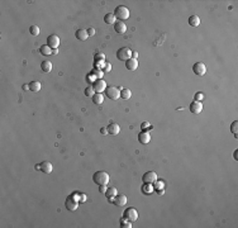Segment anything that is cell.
Instances as JSON below:
<instances>
[{"label":"cell","instance_id":"cell-1","mask_svg":"<svg viewBox=\"0 0 238 228\" xmlns=\"http://www.w3.org/2000/svg\"><path fill=\"white\" fill-rule=\"evenodd\" d=\"M109 174L105 171H98L93 175V181L96 184V185H108L109 184Z\"/></svg>","mask_w":238,"mask_h":228},{"label":"cell","instance_id":"cell-2","mask_svg":"<svg viewBox=\"0 0 238 228\" xmlns=\"http://www.w3.org/2000/svg\"><path fill=\"white\" fill-rule=\"evenodd\" d=\"M114 15H116V18L119 19L120 22L127 20L129 18V9L124 5H119L116 8V10H114Z\"/></svg>","mask_w":238,"mask_h":228},{"label":"cell","instance_id":"cell-3","mask_svg":"<svg viewBox=\"0 0 238 228\" xmlns=\"http://www.w3.org/2000/svg\"><path fill=\"white\" fill-rule=\"evenodd\" d=\"M132 53H133V51L128 48V47H122L117 52V57L120 61H128L129 58H132Z\"/></svg>","mask_w":238,"mask_h":228},{"label":"cell","instance_id":"cell-4","mask_svg":"<svg viewBox=\"0 0 238 228\" xmlns=\"http://www.w3.org/2000/svg\"><path fill=\"white\" fill-rule=\"evenodd\" d=\"M105 94H106V96H108L109 99H112V100H117V99H119V96H120V90H119V88H117V86L110 85V86H106Z\"/></svg>","mask_w":238,"mask_h":228},{"label":"cell","instance_id":"cell-5","mask_svg":"<svg viewBox=\"0 0 238 228\" xmlns=\"http://www.w3.org/2000/svg\"><path fill=\"white\" fill-rule=\"evenodd\" d=\"M123 216H124L123 218L128 219V221H130V222H134L138 219V212L134 208H127L124 210V213H123Z\"/></svg>","mask_w":238,"mask_h":228},{"label":"cell","instance_id":"cell-6","mask_svg":"<svg viewBox=\"0 0 238 228\" xmlns=\"http://www.w3.org/2000/svg\"><path fill=\"white\" fill-rule=\"evenodd\" d=\"M109 202H112L114 205H117V207H124L126 204H127V196H126L124 194H117V195L114 196L112 200H109Z\"/></svg>","mask_w":238,"mask_h":228},{"label":"cell","instance_id":"cell-7","mask_svg":"<svg viewBox=\"0 0 238 228\" xmlns=\"http://www.w3.org/2000/svg\"><path fill=\"white\" fill-rule=\"evenodd\" d=\"M157 180V174L155 171H148L142 176V181L143 184H153Z\"/></svg>","mask_w":238,"mask_h":228},{"label":"cell","instance_id":"cell-8","mask_svg":"<svg viewBox=\"0 0 238 228\" xmlns=\"http://www.w3.org/2000/svg\"><path fill=\"white\" fill-rule=\"evenodd\" d=\"M93 89L95 93H103L106 89V82L103 80V79H96L93 84Z\"/></svg>","mask_w":238,"mask_h":228},{"label":"cell","instance_id":"cell-9","mask_svg":"<svg viewBox=\"0 0 238 228\" xmlns=\"http://www.w3.org/2000/svg\"><path fill=\"white\" fill-rule=\"evenodd\" d=\"M189 109H190V112L193 113V114H200L202 110H203V104H202V101H196V100H194L193 103L189 105Z\"/></svg>","mask_w":238,"mask_h":228},{"label":"cell","instance_id":"cell-10","mask_svg":"<svg viewBox=\"0 0 238 228\" xmlns=\"http://www.w3.org/2000/svg\"><path fill=\"white\" fill-rule=\"evenodd\" d=\"M47 44L51 47L52 50H56L57 47L60 46V38H58V36H56V34L48 36L47 37Z\"/></svg>","mask_w":238,"mask_h":228},{"label":"cell","instance_id":"cell-11","mask_svg":"<svg viewBox=\"0 0 238 228\" xmlns=\"http://www.w3.org/2000/svg\"><path fill=\"white\" fill-rule=\"evenodd\" d=\"M193 71H194L195 75L203 76L206 72V67H205V65L203 64V62H196V64H194V66H193Z\"/></svg>","mask_w":238,"mask_h":228},{"label":"cell","instance_id":"cell-12","mask_svg":"<svg viewBox=\"0 0 238 228\" xmlns=\"http://www.w3.org/2000/svg\"><path fill=\"white\" fill-rule=\"evenodd\" d=\"M79 203H80V202L76 200L74 196H70V198L66 199V203H65V204H66V208H67L68 210L74 212V210H76V209L79 208Z\"/></svg>","mask_w":238,"mask_h":228},{"label":"cell","instance_id":"cell-13","mask_svg":"<svg viewBox=\"0 0 238 228\" xmlns=\"http://www.w3.org/2000/svg\"><path fill=\"white\" fill-rule=\"evenodd\" d=\"M138 141H140L142 145H147V143H150V141H151V135L148 132L143 131V132H141L140 135H138Z\"/></svg>","mask_w":238,"mask_h":228},{"label":"cell","instance_id":"cell-14","mask_svg":"<svg viewBox=\"0 0 238 228\" xmlns=\"http://www.w3.org/2000/svg\"><path fill=\"white\" fill-rule=\"evenodd\" d=\"M106 129H108V135H112V136H117V135H119V132H120L119 124H116V123L109 124L108 127H106Z\"/></svg>","mask_w":238,"mask_h":228},{"label":"cell","instance_id":"cell-15","mask_svg":"<svg viewBox=\"0 0 238 228\" xmlns=\"http://www.w3.org/2000/svg\"><path fill=\"white\" fill-rule=\"evenodd\" d=\"M40 166H41V171L43 172V174H51L52 170H53L52 163L48 162V161H43V162H41Z\"/></svg>","mask_w":238,"mask_h":228},{"label":"cell","instance_id":"cell-16","mask_svg":"<svg viewBox=\"0 0 238 228\" xmlns=\"http://www.w3.org/2000/svg\"><path fill=\"white\" fill-rule=\"evenodd\" d=\"M114 30H116L117 33L119 34H124L127 32V26L124 24L123 22H116V24H114Z\"/></svg>","mask_w":238,"mask_h":228},{"label":"cell","instance_id":"cell-17","mask_svg":"<svg viewBox=\"0 0 238 228\" xmlns=\"http://www.w3.org/2000/svg\"><path fill=\"white\" fill-rule=\"evenodd\" d=\"M126 67L129 71H136L138 67V61L136 58H129L128 61H126Z\"/></svg>","mask_w":238,"mask_h":228},{"label":"cell","instance_id":"cell-18","mask_svg":"<svg viewBox=\"0 0 238 228\" xmlns=\"http://www.w3.org/2000/svg\"><path fill=\"white\" fill-rule=\"evenodd\" d=\"M76 38L79 39V41H86V39L89 38V34H88V30L86 29H79V30H76V33H75Z\"/></svg>","mask_w":238,"mask_h":228},{"label":"cell","instance_id":"cell-19","mask_svg":"<svg viewBox=\"0 0 238 228\" xmlns=\"http://www.w3.org/2000/svg\"><path fill=\"white\" fill-rule=\"evenodd\" d=\"M91 99H93V103L96 104V105H100L104 103V95L102 93H95L93 96H91Z\"/></svg>","mask_w":238,"mask_h":228},{"label":"cell","instance_id":"cell-20","mask_svg":"<svg viewBox=\"0 0 238 228\" xmlns=\"http://www.w3.org/2000/svg\"><path fill=\"white\" fill-rule=\"evenodd\" d=\"M117 194H118L117 189H116V188H113V186L108 188V189H106V191H105V196H106V199H108V200H112Z\"/></svg>","mask_w":238,"mask_h":228},{"label":"cell","instance_id":"cell-21","mask_svg":"<svg viewBox=\"0 0 238 228\" xmlns=\"http://www.w3.org/2000/svg\"><path fill=\"white\" fill-rule=\"evenodd\" d=\"M116 15H114V13H108V14H105V17H104V22L106 23V24H116Z\"/></svg>","mask_w":238,"mask_h":228},{"label":"cell","instance_id":"cell-22","mask_svg":"<svg viewBox=\"0 0 238 228\" xmlns=\"http://www.w3.org/2000/svg\"><path fill=\"white\" fill-rule=\"evenodd\" d=\"M41 68H42V71L46 72V74H48L52 71V62L50 61H43L42 64H41Z\"/></svg>","mask_w":238,"mask_h":228},{"label":"cell","instance_id":"cell-23","mask_svg":"<svg viewBox=\"0 0 238 228\" xmlns=\"http://www.w3.org/2000/svg\"><path fill=\"white\" fill-rule=\"evenodd\" d=\"M52 48L48 46V44H43L41 46V48H40V53L43 54V56H48V54H52Z\"/></svg>","mask_w":238,"mask_h":228},{"label":"cell","instance_id":"cell-24","mask_svg":"<svg viewBox=\"0 0 238 228\" xmlns=\"http://www.w3.org/2000/svg\"><path fill=\"white\" fill-rule=\"evenodd\" d=\"M189 24L191 27H198V26H200V18L198 17V15H191V17L189 18Z\"/></svg>","mask_w":238,"mask_h":228},{"label":"cell","instance_id":"cell-25","mask_svg":"<svg viewBox=\"0 0 238 228\" xmlns=\"http://www.w3.org/2000/svg\"><path fill=\"white\" fill-rule=\"evenodd\" d=\"M29 90L33 93H38L41 90V82L40 81H32L29 82Z\"/></svg>","mask_w":238,"mask_h":228},{"label":"cell","instance_id":"cell-26","mask_svg":"<svg viewBox=\"0 0 238 228\" xmlns=\"http://www.w3.org/2000/svg\"><path fill=\"white\" fill-rule=\"evenodd\" d=\"M130 95H132V93H130L129 89H122V90H120V98H122V99L127 100V99L130 98Z\"/></svg>","mask_w":238,"mask_h":228},{"label":"cell","instance_id":"cell-27","mask_svg":"<svg viewBox=\"0 0 238 228\" xmlns=\"http://www.w3.org/2000/svg\"><path fill=\"white\" fill-rule=\"evenodd\" d=\"M102 76H103V72H102V70H98V68H95V70H93L91 71V77L93 79H102Z\"/></svg>","mask_w":238,"mask_h":228},{"label":"cell","instance_id":"cell-28","mask_svg":"<svg viewBox=\"0 0 238 228\" xmlns=\"http://www.w3.org/2000/svg\"><path fill=\"white\" fill-rule=\"evenodd\" d=\"M120 227L122 228H130L132 227V222L128 221V219H126V218H123L120 221Z\"/></svg>","mask_w":238,"mask_h":228},{"label":"cell","instance_id":"cell-29","mask_svg":"<svg viewBox=\"0 0 238 228\" xmlns=\"http://www.w3.org/2000/svg\"><path fill=\"white\" fill-rule=\"evenodd\" d=\"M29 33L32 34V36H38L40 34V28H38V26H32L29 28Z\"/></svg>","mask_w":238,"mask_h":228},{"label":"cell","instance_id":"cell-30","mask_svg":"<svg viewBox=\"0 0 238 228\" xmlns=\"http://www.w3.org/2000/svg\"><path fill=\"white\" fill-rule=\"evenodd\" d=\"M237 129H238V122L234 121L232 123V125H231V132L233 133V135H236V137H237Z\"/></svg>","mask_w":238,"mask_h":228},{"label":"cell","instance_id":"cell-31","mask_svg":"<svg viewBox=\"0 0 238 228\" xmlns=\"http://www.w3.org/2000/svg\"><path fill=\"white\" fill-rule=\"evenodd\" d=\"M153 184H155V189H156V190L164 189V188H165V183H164V181H157V180H156V181L153 183Z\"/></svg>","mask_w":238,"mask_h":228},{"label":"cell","instance_id":"cell-32","mask_svg":"<svg viewBox=\"0 0 238 228\" xmlns=\"http://www.w3.org/2000/svg\"><path fill=\"white\" fill-rule=\"evenodd\" d=\"M85 95H86V96H93V95H94V89H93V86H88V88L85 89Z\"/></svg>","mask_w":238,"mask_h":228},{"label":"cell","instance_id":"cell-33","mask_svg":"<svg viewBox=\"0 0 238 228\" xmlns=\"http://www.w3.org/2000/svg\"><path fill=\"white\" fill-rule=\"evenodd\" d=\"M147 186H143V193H146V194H150L152 190H153V188H152V185L151 184H146Z\"/></svg>","mask_w":238,"mask_h":228},{"label":"cell","instance_id":"cell-34","mask_svg":"<svg viewBox=\"0 0 238 228\" xmlns=\"http://www.w3.org/2000/svg\"><path fill=\"white\" fill-rule=\"evenodd\" d=\"M203 98H204V94H203L202 91H199V93H196V94H195V96H194V99H195L196 101H200V100H202Z\"/></svg>","mask_w":238,"mask_h":228},{"label":"cell","instance_id":"cell-35","mask_svg":"<svg viewBox=\"0 0 238 228\" xmlns=\"http://www.w3.org/2000/svg\"><path fill=\"white\" fill-rule=\"evenodd\" d=\"M88 34H89V37H93L95 34V29L94 28H89L88 29Z\"/></svg>","mask_w":238,"mask_h":228},{"label":"cell","instance_id":"cell-36","mask_svg":"<svg viewBox=\"0 0 238 228\" xmlns=\"http://www.w3.org/2000/svg\"><path fill=\"white\" fill-rule=\"evenodd\" d=\"M112 70V65L110 64H105V67H104V72H109Z\"/></svg>","mask_w":238,"mask_h":228},{"label":"cell","instance_id":"cell-37","mask_svg":"<svg viewBox=\"0 0 238 228\" xmlns=\"http://www.w3.org/2000/svg\"><path fill=\"white\" fill-rule=\"evenodd\" d=\"M106 189H108V186H106V185H100V188H99V190H100V193H103V194H105Z\"/></svg>","mask_w":238,"mask_h":228},{"label":"cell","instance_id":"cell-38","mask_svg":"<svg viewBox=\"0 0 238 228\" xmlns=\"http://www.w3.org/2000/svg\"><path fill=\"white\" fill-rule=\"evenodd\" d=\"M100 133H102V135H104V136H106V135H108V129H106L105 127H103V128L100 129Z\"/></svg>","mask_w":238,"mask_h":228},{"label":"cell","instance_id":"cell-39","mask_svg":"<svg viewBox=\"0 0 238 228\" xmlns=\"http://www.w3.org/2000/svg\"><path fill=\"white\" fill-rule=\"evenodd\" d=\"M86 200V195L85 194H80V202L82 203V202H85Z\"/></svg>","mask_w":238,"mask_h":228},{"label":"cell","instance_id":"cell-40","mask_svg":"<svg viewBox=\"0 0 238 228\" xmlns=\"http://www.w3.org/2000/svg\"><path fill=\"white\" fill-rule=\"evenodd\" d=\"M148 125H150V123H148V122H143V123H142V128L144 129V128H147Z\"/></svg>","mask_w":238,"mask_h":228},{"label":"cell","instance_id":"cell-41","mask_svg":"<svg viewBox=\"0 0 238 228\" xmlns=\"http://www.w3.org/2000/svg\"><path fill=\"white\" fill-rule=\"evenodd\" d=\"M99 58H100V60H104V56H103V54H96V56H95V60L98 61Z\"/></svg>","mask_w":238,"mask_h":228},{"label":"cell","instance_id":"cell-42","mask_svg":"<svg viewBox=\"0 0 238 228\" xmlns=\"http://www.w3.org/2000/svg\"><path fill=\"white\" fill-rule=\"evenodd\" d=\"M137 57H138V53H137V52H133V53H132V58H136V60H137Z\"/></svg>","mask_w":238,"mask_h":228},{"label":"cell","instance_id":"cell-43","mask_svg":"<svg viewBox=\"0 0 238 228\" xmlns=\"http://www.w3.org/2000/svg\"><path fill=\"white\" fill-rule=\"evenodd\" d=\"M29 89V85H23V90H28Z\"/></svg>","mask_w":238,"mask_h":228},{"label":"cell","instance_id":"cell-44","mask_svg":"<svg viewBox=\"0 0 238 228\" xmlns=\"http://www.w3.org/2000/svg\"><path fill=\"white\" fill-rule=\"evenodd\" d=\"M237 153H238V151H234V159H236V160H238V157H237Z\"/></svg>","mask_w":238,"mask_h":228}]
</instances>
